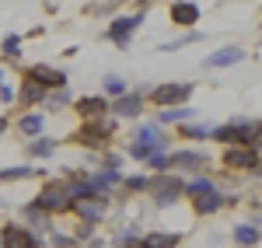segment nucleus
Segmentation results:
<instances>
[{
	"instance_id": "ddd939ff",
	"label": "nucleus",
	"mask_w": 262,
	"mask_h": 248,
	"mask_svg": "<svg viewBox=\"0 0 262 248\" xmlns=\"http://www.w3.org/2000/svg\"><path fill=\"white\" fill-rule=\"evenodd\" d=\"M221 203H224V196L217 189H210V192H203V196H192L196 213H213V210H221Z\"/></svg>"
},
{
	"instance_id": "bb28decb",
	"label": "nucleus",
	"mask_w": 262,
	"mask_h": 248,
	"mask_svg": "<svg viewBox=\"0 0 262 248\" xmlns=\"http://www.w3.org/2000/svg\"><path fill=\"white\" fill-rule=\"evenodd\" d=\"M4 53H7V56H18L21 53V39L18 35H7V39H4Z\"/></svg>"
},
{
	"instance_id": "20e7f679",
	"label": "nucleus",
	"mask_w": 262,
	"mask_h": 248,
	"mask_svg": "<svg viewBox=\"0 0 262 248\" xmlns=\"http://www.w3.org/2000/svg\"><path fill=\"white\" fill-rule=\"evenodd\" d=\"M147 189L154 192V199H158L161 207L175 203V199L182 196V182L175 178V175H158V178H150V182H147Z\"/></svg>"
},
{
	"instance_id": "393cba45",
	"label": "nucleus",
	"mask_w": 262,
	"mask_h": 248,
	"mask_svg": "<svg viewBox=\"0 0 262 248\" xmlns=\"http://www.w3.org/2000/svg\"><path fill=\"white\" fill-rule=\"evenodd\" d=\"M28 154H32V157H46V154H53V140H32V144H28Z\"/></svg>"
},
{
	"instance_id": "f257e3e1",
	"label": "nucleus",
	"mask_w": 262,
	"mask_h": 248,
	"mask_svg": "<svg viewBox=\"0 0 262 248\" xmlns=\"http://www.w3.org/2000/svg\"><path fill=\"white\" fill-rule=\"evenodd\" d=\"M35 207L46 210V213H63V210L74 207V186L70 182H49V186L39 192Z\"/></svg>"
},
{
	"instance_id": "f3484780",
	"label": "nucleus",
	"mask_w": 262,
	"mask_h": 248,
	"mask_svg": "<svg viewBox=\"0 0 262 248\" xmlns=\"http://www.w3.org/2000/svg\"><path fill=\"white\" fill-rule=\"evenodd\" d=\"M77 112L91 116V119H98L101 112H108V102H105V98H81V102H77Z\"/></svg>"
},
{
	"instance_id": "39448f33",
	"label": "nucleus",
	"mask_w": 262,
	"mask_h": 248,
	"mask_svg": "<svg viewBox=\"0 0 262 248\" xmlns=\"http://www.w3.org/2000/svg\"><path fill=\"white\" fill-rule=\"evenodd\" d=\"M189 95H192V84H161V87H154V95H150V98H154V102L164 108V105L185 102Z\"/></svg>"
},
{
	"instance_id": "2f4dec72",
	"label": "nucleus",
	"mask_w": 262,
	"mask_h": 248,
	"mask_svg": "<svg viewBox=\"0 0 262 248\" xmlns=\"http://www.w3.org/2000/svg\"><path fill=\"white\" fill-rule=\"evenodd\" d=\"M4 129H7V119H0V133H4Z\"/></svg>"
},
{
	"instance_id": "1a4fd4ad",
	"label": "nucleus",
	"mask_w": 262,
	"mask_h": 248,
	"mask_svg": "<svg viewBox=\"0 0 262 248\" xmlns=\"http://www.w3.org/2000/svg\"><path fill=\"white\" fill-rule=\"evenodd\" d=\"M171 21L182 25V28H189V25L200 21V7H196L192 0H175V4H171Z\"/></svg>"
},
{
	"instance_id": "2eb2a0df",
	"label": "nucleus",
	"mask_w": 262,
	"mask_h": 248,
	"mask_svg": "<svg viewBox=\"0 0 262 248\" xmlns=\"http://www.w3.org/2000/svg\"><path fill=\"white\" fill-rule=\"evenodd\" d=\"M200 168L203 165V154H196V150H179V154H171L168 157V168Z\"/></svg>"
},
{
	"instance_id": "473e14b6",
	"label": "nucleus",
	"mask_w": 262,
	"mask_h": 248,
	"mask_svg": "<svg viewBox=\"0 0 262 248\" xmlns=\"http://www.w3.org/2000/svg\"><path fill=\"white\" fill-rule=\"evenodd\" d=\"M91 248H105V245H101V241H91Z\"/></svg>"
},
{
	"instance_id": "4be33fe9",
	"label": "nucleus",
	"mask_w": 262,
	"mask_h": 248,
	"mask_svg": "<svg viewBox=\"0 0 262 248\" xmlns=\"http://www.w3.org/2000/svg\"><path fill=\"white\" fill-rule=\"evenodd\" d=\"M35 168H0V178L4 182H18V178H28Z\"/></svg>"
},
{
	"instance_id": "9b49d317",
	"label": "nucleus",
	"mask_w": 262,
	"mask_h": 248,
	"mask_svg": "<svg viewBox=\"0 0 262 248\" xmlns=\"http://www.w3.org/2000/svg\"><path fill=\"white\" fill-rule=\"evenodd\" d=\"M140 108H143L140 95H119L116 102L108 105V112H116V116H126V119H133V116H140Z\"/></svg>"
},
{
	"instance_id": "f03ea898",
	"label": "nucleus",
	"mask_w": 262,
	"mask_h": 248,
	"mask_svg": "<svg viewBox=\"0 0 262 248\" xmlns=\"http://www.w3.org/2000/svg\"><path fill=\"white\" fill-rule=\"evenodd\" d=\"M213 137H217V140H224V144H252L255 147V123H231V126H217V129H213Z\"/></svg>"
},
{
	"instance_id": "4468645a",
	"label": "nucleus",
	"mask_w": 262,
	"mask_h": 248,
	"mask_svg": "<svg viewBox=\"0 0 262 248\" xmlns=\"http://www.w3.org/2000/svg\"><path fill=\"white\" fill-rule=\"evenodd\" d=\"M192 116H196V108H189V105H175V108L158 112V119H161V123H185V119H192Z\"/></svg>"
},
{
	"instance_id": "dca6fc26",
	"label": "nucleus",
	"mask_w": 262,
	"mask_h": 248,
	"mask_svg": "<svg viewBox=\"0 0 262 248\" xmlns=\"http://www.w3.org/2000/svg\"><path fill=\"white\" fill-rule=\"evenodd\" d=\"M140 245L143 248H179V234H161L158 231V234H147Z\"/></svg>"
},
{
	"instance_id": "aec40b11",
	"label": "nucleus",
	"mask_w": 262,
	"mask_h": 248,
	"mask_svg": "<svg viewBox=\"0 0 262 248\" xmlns=\"http://www.w3.org/2000/svg\"><path fill=\"white\" fill-rule=\"evenodd\" d=\"M234 238H238V245H255L259 241V228L255 224H242V228L234 231Z\"/></svg>"
},
{
	"instance_id": "c85d7f7f",
	"label": "nucleus",
	"mask_w": 262,
	"mask_h": 248,
	"mask_svg": "<svg viewBox=\"0 0 262 248\" xmlns=\"http://www.w3.org/2000/svg\"><path fill=\"white\" fill-rule=\"evenodd\" d=\"M126 189H129V192H140V189H147V178L133 175V178H126Z\"/></svg>"
},
{
	"instance_id": "6ab92c4d",
	"label": "nucleus",
	"mask_w": 262,
	"mask_h": 248,
	"mask_svg": "<svg viewBox=\"0 0 262 248\" xmlns=\"http://www.w3.org/2000/svg\"><path fill=\"white\" fill-rule=\"evenodd\" d=\"M42 95H46V87L42 84H35V81H25V87H21V102H42Z\"/></svg>"
},
{
	"instance_id": "c756f323",
	"label": "nucleus",
	"mask_w": 262,
	"mask_h": 248,
	"mask_svg": "<svg viewBox=\"0 0 262 248\" xmlns=\"http://www.w3.org/2000/svg\"><path fill=\"white\" fill-rule=\"evenodd\" d=\"M49 105H67V87H60V91L49 98Z\"/></svg>"
},
{
	"instance_id": "0eeeda50",
	"label": "nucleus",
	"mask_w": 262,
	"mask_h": 248,
	"mask_svg": "<svg viewBox=\"0 0 262 248\" xmlns=\"http://www.w3.org/2000/svg\"><path fill=\"white\" fill-rule=\"evenodd\" d=\"M0 245L4 248H35V238L25 228H18V224H7L0 231Z\"/></svg>"
},
{
	"instance_id": "cd10ccee",
	"label": "nucleus",
	"mask_w": 262,
	"mask_h": 248,
	"mask_svg": "<svg viewBox=\"0 0 262 248\" xmlns=\"http://www.w3.org/2000/svg\"><path fill=\"white\" fill-rule=\"evenodd\" d=\"M182 137H189V140H200V137H206V129H203V126H182Z\"/></svg>"
},
{
	"instance_id": "9d476101",
	"label": "nucleus",
	"mask_w": 262,
	"mask_h": 248,
	"mask_svg": "<svg viewBox=\"0 0 262 248\" xmlns=\"http://www.w3.org/2000/svg\"><path fill=\"white\" fill-rule=\"evenodd\" d=\"M224 165H227V168H248V171H255V168H259V154H255V150H248V147H245V150H227V154H224Z\"/></svg>"
},
{
	"instance_id": "6e6552de",
	"label": "nucleus",
	"mask_w": 262,
	"mask_h": 248,
	"mask_svg": "<svg viewBox=\"0 0 262 248\" xmlns=\"http://www.w3.org/2000/svg\"><path fill=\"white\" fill-rule=\"evenodd\" d=\"M137 25H140V14H137V18H116L112 25H108V32H105V35H108V39L116 42V46H126Z\"/></svg>"
},
{
	"instance_id": "a211bd4d",
	"label": "nucleus",
	"mask_w": 262,
	"mask_h": 248,
	"mask_svg": "<svg viewBox=\"0 0 262 248\" xmlns=\"http://www.w3.org/2000/svg\"><path fill=\"white\" fill-rule=\"evenodd\" d=\"M133 140H140V144H150L154 150H161V147H164V137H161V129H158V126H140V133H137Z\"/></svg>"
},
{
	"instance_id": "b1692460",
	"label": "nucleus",
	"mask_w": 262,
	"mask_h": 248,
	"mask_svg": "<svg viewBox=\"0 0 262 248\" xmlns=\"http://www.w3.org/2000/svg\"><path fill=\"white\" fill-rule=\"evenodd\" d=\"M129 154H133L137 161H147V157H150V154H158V150H154L150 144H140V140H133V144H129Z\"/></svg>"
},
{
	"instance_id": "a878e982",
	"label": "nucleus",
	"mask_w": 262,
	"mask_h": 248,
	"mask_svg": "<svg viewBox=\"0 0 262 248\" xmlns=\"http://www.w3.org/2000/svg\"><path fill=\"white\" fill-rule=\"evenodd\" d=\"M210 182L206 178H196V182H189V186H182V192H189V196H203V192H210Z\"/></svg>"
},
{
	"instance_id": "5701e85b",
	"label": "nucleus",
	"mask_w": 262,
	"mask_h": 248,
	"mask_svg": "<svg viewBox=\"0 0 262 248\" xmlns=\"http://www.w3.org/2000/svg\"><path fill=\"white\" fill-rule=\"evenodd\" d=\"M105 91H108V95H112V98H119V95H126V81H122V77H112V74H108V77H105Z\"/></svg>"
},
{
	"instance_id": "423d86ee",
	"label": "nucleus",
	"mask_w": 262,
	"mask_h": 248,
	"mask_svg": "<svg viewBox=\"0 0 262 248\" xmlns=\"http://www.w3.org/2000/svg\"><path fill=\"white\" fill-rule=\"evenodd\" d=\"M28 81L42 84V87H67V74L63 70H53V66H46V63H35V66H28Z\"/></svg>"
},
{
	"instance_id": "7ed1b4c3",
	"label": "nucleus",
	"mask_w": 262,
	"mask_h": 248,
	"mask_svg": "<svg viewBox=\"0 0 262 248\" xmlns=\"http://www.w3.org/2000/svg\"><path fill=\"white\" fill-rule=\"evenodd\" d=\"M112 137V123H105V119H91L88 126H81L77 133H74V140L84 147H105V140Z\"/></svg>"
},
{
	"instance_id": "f8f14e48",
	"label": "nucleus",
	"mask_w": 262,
	"mask_h": 248,
	"mask_svg": "<svg viewBox=\"0 0 262 248\" xmlns=\"http://www.w3.org/2000/svg\"><path fill=\"white\" fill-rule=\"evenodd\" d=\"M242 60H245V49L227 46V49H217L213 56H206V66H231V63H242Z\"/></svg>"
},
{
	"instance_id": "412c9836",
	"label": "nucleus",
	"mask_w": 262,
	"mask_h": 248,
	"mask_svg": "<svg viewBox=\"0 0 262 248\" xmlns=\"http://www.w3.org/2000/svg\"><path fill=\"white\" fill-rule=\"evenodd\" d=\"M18 129L25 133V137H35V133L42 129V116H39V112H32V116H25V119L18 123Z\"/></svg>"
},
{
	"instance_id": "7c9ffc66",
	"label": "nucleus",
	"mask_w": 262,
	"mask_h": 248,
	"mask_svg": "<svg viewBox=\"0 0 262 248\" xmlns=\"http://www.w3.org/2000/svg\"><path fill=\"white\" fill-rule=\"evenodd\" d=\"M0 98H4V102H11V98H14V91H11L7 84H0Z\"/></svg>"
},
{
	"instance_id": "72a5a7b5",
	"label": "nucleus",
	"mask_w": 262,
	"mask_h": 248,
	"mask_svg": "<svg viewBox=\"0 0 262 248\" xmlns=\"http://www.w3.org/2000/svg\"><path fill=\"white\" fill-rule=\"evenodd\" d=\"M0 81H4V70H0Z\"/></svg>"
}]
</instances>
